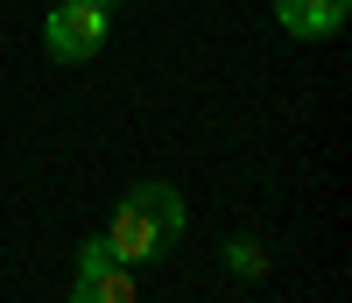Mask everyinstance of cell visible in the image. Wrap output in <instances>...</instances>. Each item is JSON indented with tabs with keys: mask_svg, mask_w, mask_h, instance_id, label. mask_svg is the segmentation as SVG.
Segmentation results:
<instances>
[{
	"mask_svg": "<svg viewBox=\"0 0 352 303\" xmlns=\"http://www.w3.org/2000/svg\"><path fill=\"white\" fill-rule=\"evenodd\" d=\"M99 240L113 247V261L148 268V261H162L176 240H184V198H176L169 184H134L120 205H113V226Z\"/></svg>",
	"mask_w": 352,
	"mask_h": 303,
	"instance_id": "cell-1",
	"label": "cell"
},
{
	"mask_svg": "<svg viewBox=\"0 0 352 303\" xmlns=\"http://www.w3.org/2000/svg\"><path fill=\"white\" fill-rule=\"evenodd\" d=\"M113 8L120 0H56L43 14V50L56 64H92L106 50V28H113Z\"/></svg>",
	"mask_w": 352,
	"mask_h": 303,
	"instance_id": "cell-2",
	"label": "cell"
},
{
	"mask_svg": "<svg viewBox=\"0 0 352 303\" xmlns=\"http://www.w3.org/2000/svg\"><path fill=\"white\" fill-rule=\"evenodd\" d=\"M71 303H141V282H134L127 261H113L106 240H85V247H78V289H71Z\"/></svg>",
	"mask_w": 352,
	"mask_h": 303,
	"instance_id": "cell-3",
	"label": "cell"
},
{
	"mask_svg": "<svg viewBox=\"0 0 352 303\" xmlns=\"http://www.w3.org/2000/svg\"><path fill=\"white\" fill-rule=\"evenodd\" d=\"M275 14H282V28H289V36L324 43V36H338V28H345L352 0H275Z\"/></svg>",
	"mask_w": 352,
	"mask_h": 303,
	"instance_id": "cell-4",
	"label": "cell"
},
{
	"mask_svg": "<svg viewBox=\"0 0 352 303\" xmlns=\"http://www.w3.org/2000/svg\"><path fill=\"white\" fill-rule=\"evenodd\" d=\"M226 268H232V275H240V282H261V275H268V247H261L254 233L226 240Z\"/></svg>",
	"mask_w": 352,
	"mask_h": 303,
	"instance_id": "cell-5",
	"label": "cell"
}]
</instances>
